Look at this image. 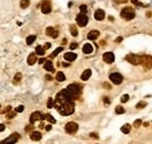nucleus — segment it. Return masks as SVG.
<instances>
[{"label":"nucleus","instance_id":"nucleus-1","mask_svg":"<svg viewBox=\"0 0 152 144\" xmlns=\"http://www.w3.org/2000/svg\"><path fill=\"white\" fill-rule=\"evenodd\" d=\"M58 111L62 115V116H68V115H71V114L75 111V104L73 102H68L66 104L59 108Z\"/></svg>","mask_w":152,"mask_h":144},{"label":"nucleus","instance_id":"nucleus-2","mask_svg":"<svg viewBox=\"0 0 152 144\" xmlns=\"http://www.w3.org/2000/svg\"><path fill=\"white\" fill-rule=\"evenodd\" d=\"M66 89L69 91V94L71 95V99L73 100H77L78 96L81 95V87L77 86L76 83H71V84H69Z\"/></svg>","mask_w":152,"mask_h":144},{"label":"nucleus","instance_id":"nucleus-3","mask_svg":"<svg viewBox=\"0 0 152 144\" xmlns=\"http://www.w3.org/2000/svg\"><path fill=\"white\" fill-rule=\"evenodd\" d=\"M121 17L124 19V20H132L133 18L136 17V13L135 11H133V8L132 7H125V8H123L121 12Z\"/></svg>","mask_w":152,"mask_h":144},{"label":"nucleus","instance_id":"nucleus-4","mask_svg":"<svg viewBox=\"0 0 152 144\" xmlns=\"http://www.w3.org/2000/svg\"><path fill=\"white\" fill-rule=\"evenodd\" d=\"M125 60L132 65H142V56L140 55H136V54H129L125 56Z\"/></svg>","mask_w":152,"mask_h":144},{"label":"nucleus","instance_id":"nucleus-5","mask_svg":"<svg viewBox=\"0 0 152 144\" xmlns=\"http://www.w3.org/2000/svg\"><path fill=\"white\" fill-rule=\"evenodd\" d=\"M142 59H143L142 65L144 67V69H146V70L152 69V56H150V55H143Z\"/></svg>","mask_w":152,"mask_h":144},{"label":"nucleus","instance_id":"nucleus-6","mask_svg":"<svg viewBox=\"0 0 152 144\" xmlns=\"http://www.w3.org/2000/svg\"><path fill=\"white\" fill-rule=\"evenodd\" d=\"M19 138H20V135L17 134V132H14L10 136V137H7L6 139H4L1 142V144H15L18 141H19Z\"/></svg>","mask_w":152,"mask_h":144},{"label":"nucleus","instance_id":"nucleus-7","mask_svg":"<svg viewBox=\"0 0 152 144\" xmlns=\"http://www.w3.org/2000/svg\"><path fill=\"white\" fill-rule=\"evenodd\" d=\"M76 22H77L78 26H81V27H85L87 24H88V17H87V14L80 13L77 17H76Z\"/></svg>","mask_w":152,"mask_h":144},{"label":"nucleus","instance_id":"nucleus-8","mask_svg":"<svg viewBox=\"0 0 152 144\" xmlns=\"http://www.w3.org/2000/svg\"><path fill=\"white\" fill-rule=\"evenodd\" d=\"M109 79H110V81L112 83H115V84H121L123 82V76L121 74H118V73H112V74H110Z\"/></svg>","mask_w":152,"mask_h":144},{"label":"nucleus","instance_id":"nucleus-9","mask_svg":"<svg viewBox=\"0 0 152 144\" xmlns=\"http://www.w3.org/2000/svg\"><path fill=\"white\" fill-rule=\"evenodd\" d=\"M78 129V125L75 122H68L66 124V131H67L68 134H75Z\"/></svg>","mask_w":152,"mask_h":144},{"label":"nucleus","instance_id":"nucleus-10","mask_svg":"<svg viewBox=\"0 0 152 144\" xmlns=\"http://www.w3.org/2000/svg\"><path fill=\"white\" fill-rule=\"evenodd\" d=\"M52 11V4L49 0H44L43 3H42V5H41V12L43 14H48L50 13Z\"/></svg>","mask_w":152,"mask_h":144},{"label":"nucleus","instance_id":"nucleus-11","mask_svg":"<svg viewBox=\"0 0 152 144\" xmlns=\"http://www.w3.org/2000/svg\"><path fill=\"white\" fill-rule=\"evenodd\" d=\"M40 120H43V115H42L41 113H39V111L33 113L32 115H30V117H29V122L32 124H34L36 121H40Z\"/></svg>","mask_w":152,"mask_h":144},{"label":"nucleus","instance_id":"nucleus-12","mask_svg":"<svg viewBox=\"0 0 152 144\" xmlns=\"http://www.w3.org/2000/svg\"><path fill=\"white\" fill-rule=\"evenodd\" d=\"M103 60H104V62H107V63H112L114 60H115V55H114V53H111V52H107V53L103 54Z\"/></svg>","mask_w":152,"mask_h":144},{"label":"nucleus","instance_id":"nucleus-13","mask_svg":"<svg viewBox=\"0 0 152 144\" xmlns=\"http://www.w3.org/2000/svg\"><path fill=\"white\" fill-rule=\"evenodd\" d=\"M76 58H77V55L75 54V53H71V52H68V53H66L63 56V59L66 60V61L68 62H73L76 60Z\"/></svg>","mask_w":152,"mask_h":144},{"label":"nucleus","instance_id":"nucleus-14","mask_svg":"<svg viewBox=\"0 0 152 144\" xmlns=\"http://www.w3.org/2000/svg\"><path fill=\"white\" fill-rule=\"evenodd\" d=\"M94 17H95V19H96L97 21L103 20V19H104V11H103V10H97L96 12H95Z\"/></svg>","mask_w":152,"mask_h":144},{"label":"nucleus","instance_id":"nucleus-15","mask_svg":"<svg viewBox=\"0 0 152 144\" xmlns=\"http://www.w3.org/2000/svg\"><path fill=\"white\" fill-rule=\"evenodd\" d=\"M36 61H37L36 53H32V54H29V56L27 58V63H28V65H29V66H33Z\"/></svg>","mask_w":152,"mask_h":144},{"label":"nucleus","instance_id":"nucleus-16","mask_svg":"<svg viewBox=\"0 0 152 144\" xmlns=\"http://www.w3.org/2000/svg\"><path fill=\"white\" fill-rule=\"evenodd\" d=\"M44 69H46V70H48V72H52V73L55 72L54 66H53V62H52L50 60H47V61L44 62Z\"/></svg>","mask_w":152,"mask_h":144},{"label":"nucleus","instance_id":"nucleus-17","mask_svg":"<svg viewBox=\"0 0 152 144\" xmlns=\"http://www.w3.org/2000/svg\"><path fill=\"white\" fill-rule=\"evenodd\" d=\"M41 137H42V135H41L39 131H33V132H30V139H32V141H40Z\"/></svg>","mask_w":152,"mask_h":144},{"label":"nucleus","instance_id":"nucleus-18","mask_svg":"<svg viewBox=\"0 0 152 144\" xmlns=\"http://www.w3.org/2000/svg\"><path fill=\"white\" fill-rule=\"evenodd\" d=\"M99 36V32L96 31V29H94V31H91L90 33L88 34V39L89 40H96V39Z\"/></svg>","mask_w":152,"mask_h":144},{"label":"nucleus","instance_id":"nucleus-19","mask_svg":"<svg viewBox=\"0 0 152 144\" xmlns=\"http://www.w3.org/2000/svg\"><path fill=\"white\" fill-rule=\"evenodd\" d=\"M82 51H83L84 54H90V53H92L94 48H92V46H91L90 43H85V45L83 46V48H82Z\"/></svg>","mask_w":152,"mask_h":144},{"label":"nucleus","instance_id":"nucleus-20","mask_svg":"<svg viewBox=\"0 0 152 144\" xmlns=\"http://www.w3.org/2000/svg\"><path fill=\"white\" fill-rule=\"evenodd\" d=\"M90 76H91V70H90V69H85L84 72L82 73L81 79L83 80V81H87L88 79H90Z\"/></svg>","mask_w":152,"mask_h":144},{"label":"nucleus","instance_id":"nucleus-21","mask_svg":"<svg viewBox=\"0 0 152 144\" xmlns=\"http://www.w3.org/2000/svg\"><path fill=\"white\" fill-rule=\"evenodd\" d=\"M44 52H46V48L42 47V46H36V49H35V53L37 55H44Z\"/></svg>","mask_w":152,"mask_h":144},{"label":"nucleus","instance_id":"nucleus-22","mask_svg":"<svg viewBox=\"0 0 152 144\" xmlns=\"http://www.w3.org/2000/svg\"><path fill=\"white\" fill-rule=\"evenodd\" d=\"M55 33H56V31H55L53 27H48L47 29H46V34H47L48 36H52V38H54Z\"/></svg>","mask_w":152,"mask_h":144},{"label":"nucleus","instance_id":"nucleus-23","mask_svg":"<svg viewBox=\"0 0 152 144\" xmlns=\"http://www.w3.org/2000/svg\"><path fill=\"white\" fill-rule=\"evenodd\" d=\"M43 120H47V121H49V123L50 124H54L56 121H55V118L52 115H49V114H46V115H43Z\"/></svg>","mask_w":152,"mask_h":144},{"label":"nucleus","instance_id":"nucleus-24","mask_svg":"<svg viewBox=\"0 0 152 144\" xmlns=\"http://www.w3.org/2000/svg\"><path fill=\"white\" fill-rule=\"evenodd\" d=\"M122 132H124V134H129L130 131H131V125L130 124H124L123 127H122Z\"/></svg>","mask_w":152,"mask_h":144},{"label":"nucleus","instance_id":"nucleus-25","mask_svg":"<svg viewBox=\"0 0 152 144\" xmlns=\"http://www.w3.org/2000/svg\"><path fill=\"white\" fill-rule=\"evenodd\" d=\"M56 80H58L59 82H63L64 80H66V76H64V74L62 72H59L58 74H56Z\"/></svg>","mask_w":152,"mask_h":144},{"label":"nucleus","instance_id":"nucleus-26","mask_svg":"<svg viewBox=\"0 0 152 144\" xmlns=\"http://www.w3.org/2000/svg\"><path fill=\"white\" fill-rule=\"evenodd\" d=\"M35 39H36V36H35V35H29V36H27V39H26L27 45H32V43L35 41Z\"/></svg>","mask_w":152,"mask_h":144},{"label":"nucleus","instance_id":"nucleus-27","mask_svg":"<svg viewBox=\"0 0 152 144\" xmlns=\"http://www.w3.org/2000/svg\"><path fill=\"white\" fill-rule=\"evenodd\" d=\"M62 51H63V47H59V48H56V49H55V51L50 54V58H52V59L55 58V56H56V55H58L59 53H61Z\"/></svg>","mask_w":152,"mask_h":144},{"label":"nucleus","instance_id":"nucleus-28","mask_svg":"<svg viewBox=\"0 0 152 144\" xmlns=\"http://www.w3.org/2000/svg\"><path fill=\"white\" fill-rule=\"evenodd\" d=\"M29 6V0H21L20 1V7L21 8H27Z\"/></svg>","mask_w":152,"mask_h":144},{"label":"nucleus","instance_id":"nucleus-29","mask_svg":"<svg viewBox=\"0 0 152 144\" xmlns=\"http://www.w3.org/2000/svg\"><path fill=\"white\" fill-rule=\"evenodd\" d=\"M70 33L73 36H77V29H76V27H75L74 25L70 26Z\"/></svg>","mask_w":152,"mask_h":144},{"label":"nucleus","instance_id":"nucleus-30","mask_svg":"<svg viewBox=\"0 0 152 144\" xmlns=\"http://www.w3.org/2000/svg\"><path fill=\"white\" fill-rule=\"evenodd\" d=\"M21 77H22V75H21L20 73H17L15 76H14V83H19V82H20Z\"/></svg>","mask_w":152,"mask_h":144},{"label":"nucleus","instance_id":"nucleus-31","mask_svg":"<svg viewBox=\"0 0 152 144\" xmlns=\"http://www.w3.org/2000/svg\"><path fill=\"white\" fill-rule=\"evenodd\" d=\"M144 107H146V102H144V101H140V102L137 103L136 108H137V109H143Z\"/></svg>","mask_w":152,"mask_h":144},{"label":"nucleus","instance_id":"nucleus-32","mask_svg":"<svg viewBox=\"0 0 152 144\" xmlns=\"http://www.w3.org/2000/svg\"><path fill=\"white\" fill-rule=\"evenodd\" d=\"M115 111H116V113H117V114H124V113H125V109H124V108H123V107L118 106V107H116Z\"/></svg>","mask_w":152,"mask_h":144},{"label":"nucleus","instance_id":"nucleus-33","mask_svg":"<svg viewBox=\"0 0 152 144\" xmlns=\"http://www.w3.org/2000/svg\"><path fill=\"white\" fill-rule=\"evenodd\" d=\"M47 107L49 108V109H52V108L54 107V101H53V99H52V97H49V99H48V101H47Z\"/></svg>","mask_w":152,"mask_h":144},{"label":"nucleus","instance_id":"nucleus-34","mask_svg":"<svg viewBox=\"0 0 152 144\" xmlns=\"http://www.w3.org/2000/svg\"><path fill=\"white\" fill-rule=\"evenodd\" d=\"M121 101H122V102H123V103H125V102H126V101H129V95H128V94H124V95L122 96Z\"/></svg>","mask_w":152,"mask_h":144},{"label":"nucleus","instance_id":"nucleus-35","mask_svg":"<svg viewBox=\"0 0 152 144\" xmlns=\"http://www.w3.org/2000/svg\"><path fill=\"white\" fill-rule=\"evenodd\" d=\"M80 10H81V13L82 14L87 13V6H85V5H81V6H80Z\"/></svg>","mask_w":152,"mask_h":144},{"label":"nucleus","instance_id":"nucleus-36","mask_svg":"<svg viewBox=\"0 0 152 144\" xmlns=\"http://www.w3.org/2000/svg\"><path fill=\"white\" fill-rule=\"evenodd\" d=\"M140 124H142V121H140V120H136L135 123H133V127H135V128H138Z\"/></svg>","mask_w":152,"mask_h":144},{"label":"nucleus","instance_id":"nucleus-37","mask_svg":"<svg viewBox=\"0 0 152 144\" xmlns=\"http://www.w3.org/2000/svg\"><path fill=\"white\" fill-rule=\"evenodd\" d=\"M15 111H17V113H22V111H24V106L17 107V108H15Z\"/></svg>","mask_w":152,"mask_h":144},{"label":"nucleus","instance_id":"nucleus-38","mask_svg":"<svg viewBox=\"0 0 152 144\" xmlns=\"http://www.w3.org/2000/svg\"><path fill=\"white\" fill-rule=\"evenodd\" d=\"M103 87H104L105 89H111V84L109 82H104L103 83Z\"/></svg>","mask_w":152,"mask_h":144},{"label":"nucleus","instance_id":"nucleus-39","mask_svg":"<svg viewBox=\"0 0 152 144\" xmlns=\"http://www.w3.org/2000/svg\"><path fill=\"white\" fill-rule=\"evenodd\" d=\"M15 113H17V111H14V113H7V118H13L14 116H15Z\"/></svg>","mask_w":152,"mask_h":144},{"label":"nucleus","instance_id":"nucleus-40","mask_svg":"<svg viewBox=\"0 0 152 144\" xmlns=\"http://www.w3.org/2000/svg\"><path fill=\"white\" fill-rule=\"evenodd\" d=\"M34 129V125H27V127L25 128V130L27 131V132H29V131H32Z\"/></svg>","mask_w":152,"mask_h":144},{"label":"nucleus","instance_id":"nucleus-41","mask_svg":"<svg viewBox=\"0 0 152 144\" xmlns=\"http://www.w3.org/2000/svg\"><path fill=\"white\" fill-rule=\"evenodd\" d=\"M103 101H104L105 104H109V103H110V99H109L108 96H104V97H103Z\"/></svg>","mask_w":152,"mask_h":144},{"label":"nucleus","instance_id":"nucleus-42","mask_svg":"<svg viewBox=\"0 0 152 144\" xmlns=\"http://www.w3.org/2000/svg\"><path fill=\"white\" fill-rule=\"evenodd\" d=\"M77 43H76V42H73V43H70V46H69V47H70V49H75V48H77Z\"/></svg>","mask_w":152,"mask_h":144},{"label":"nucleus","instance_id":"nucleus-43","mask_svg":"<svg viewBox=\"0 0 152 144\" xmlns=\"http://www.w3.org/2000/svg\"><path fill=\"white\" fill-rule=\"evenodd\" d=\"M90 136H91V137H92V138H97V137H98V136H97V134H95V132H92V134H90Z\"/></svg>","mask_w":152,"mask_h":144},{"label":"nucleus","instance_id":"nucleus-44","mask_svg":"<svg viewBox=\"0 0 152 144\" xmlns=\"http://www.w3.org/2000/svg\"><path fill=\"white\" fill-rule=\"evenodd\" d=\"M44 60H46V59H44V58H41V59H39V63H43V62H44Z\"/></svg>","mask_w":152,"mask_h":144},{"label":"nucleus","instance_id":"nucleus-45","mask_svg":"<svg viewBox=\"0 0 152 144\" xmlns=\"http://www.w3.org/2000/svg\"><path fill=\"white\" fill-rule=\"evenodd\" d=\"M46 79H47L48 81H52V80H53V77H52L50 75H46Z\"/></svg>","mask_w":152,"mask_h":144},{"label":"nucleus","instance_id":"nucleus-46","mask_svg":"<svg viewBox=\"0 0 152 144\" xmlns=\"http://www.w3.org/2000/svg\"><path fill=\"white\" fill-rule=\"evenodd\" d=\"M122 40H123V38H122V36H119V38H117V39H116L115 41H116V42H121Z\"/></svg>","mask_w":152,"mask_h":144},{"label":"nucleus","instance_id":"nucleus-47","mask_svg":"<svg viewBox=\"0 0 152 144\" xmlns=\"http://www.w3.org/2000/svg\"><path fill=\"white\" fill-rule=\"evenodd\" d=\"M11 109H12V108H11L10 106H8V107H6V109H5V113H8V111H10Z\"/></svg>","mask_w":152,"mask_h":144},{"label":"nucleus","instance_id":"nucleus-48","mask_svg":"<svg viewBox=\"0 0 152 144\" xmlns=\"http://www.w3.org/2000/svg\"><path fill=\"white\" fill-rule=\"evenodd\" d=\"M44 129H46L47 131H49L52 129V125H46V128H44Z\"/></svg>","mask_w":152,"mask_h":144},{"label":"nucleus","instance_id":"nucleus-49","mask_svg":"<svg viewBox=\"0 0 152 144\" xmlns=\"http://www.w3.org/2000/svg\"><path fill=\"white\" fill-rule=\"evenodd\" d=\"M39 127H40V129H43V128H46V125H44V123H41Z\"/></svg>","mask_w":152,"mask_h":144},{"label":"nucleus","instance_id":"nucleus-50","mask_svg":"<svg viewBox=\"0 0 152 144\" xmlns=\"http://www.w3.org/2000/svg\"><path fill=\"white\" fill-rule=\"evenodd\" d=\"M1 127H0V131H4V129H5V125L4 124H0Z\"/></svg>","mask_w":152,"mask_h":144},{"label":"nucleus","instance_id":"nucleus-51","mask_svg":"<svg viewBox=\"0 0 152 144\" xmlns=\"http://www.w3.org/2000/svg\"><path fill=\"white\" fill-rule=\"evenodd\" d=\"M49 47H50V43H46V45H44V48H46V49L49 48Z\"/></svg>","mask_w":152,"mask_h":144},{"label":"nucleus","instance_id":"nucleus-52","mask_svg":"<svg viewBox=\"0 0 152 144\" xmlns=\"http://www.w3.org/2000/svg\"><path fill=\"white\" fill-rule=\"evenodd\" d=\"M115 1H118V3H126V0H115Z\"/></svg>","mask_w":152,"mask_h":144},{"label":"nucleus","instance_id":"nucleus-53","mask_svg":"<svg viewBox=\"0 0 152 144\" xmlns=\"http://www.w3.org/2000/svg\"><path fill=\"white\" fill-rule=\"evenodd\" d=\"M62 66H63V67H68V66H69V65H68L67 62H63V63H62Z\"/></svg>","mask_w":152,"mask_h":144},{"label":"nucleus","instance_id":"nucleus-54","mask_svg":"<svg viewBox=\"0 0 152 144\" xmlns=\"http://www.w3.org/2000/svg\"><path fill=\"white\" fill-rule=\"evenodd\" d=\"M62 43H63V45H66V43H67V40H66V39H63V41H62Z\"/></svg>","mask_w":152,"mask_h":144}]
</instances>
